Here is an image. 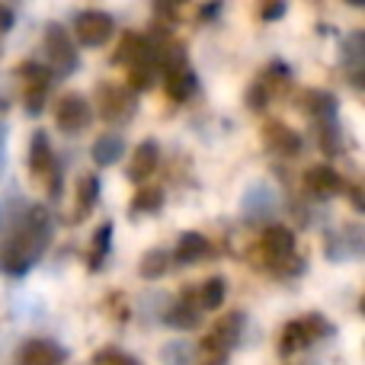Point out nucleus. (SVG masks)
Wrapping results in <instances>:
<instances>
[{"mask_svg": "<svg viewBox=\"0 0 365 365\" xmlns=\"http://www.w3.org/2000/svg\"><path fill=\"white\" fill-rule=\"evenodd\" d=\"M51 240V215L42 205H26L23 215L6 227V237L0 244V272L23 276L38 263Z\"/></svg>", "mask_w": 365, "mask_h": 365, "instance_id": "obj_1", "label": "nucleus"}, {"mask_svg": "<svg viewBox=\"0 0 365 365\" xmlns=\"http://www.w3.org/2000/svg\"><path fill=\"white\" fill-rule=\"evenodd\" d=\"M259 253L263 259L279 272V276H292L289 272V263L295 259V231L282 225H272L259 234Z\"/></svg>", "mask_w": 365, "mask_h": 365, "instance_id": "obj_2", "label": "nucleus"}, {"mask_svg": "<svg viewBox=\"0 0 365 365\" xmlns=\"http://www.w3.org/2000/svg\"><path fill=\"white\" fill-rule=\"evenodd\" d=\"M74 32L77 42L87 45V48H100L109 42V36L115 32V19L106 10H83L74 16Z\"/></svg>", "mask_w": 365, "mask_h": 365, "instance_id": "obj_3", "label": "nucleus"}, {"mask_svg": "<svg viewBox=\"0 0 365 365\" xmlns=\"http://www.w3.org/2000/svg\"><path fill=\"white\" fill-rule=\"evenodd\" d=\"M45 51H48L51 58V77H61V74H71V71H77V51H74V42H71V32L64 29V26L51 23L48 29H45Z\"/></svg>", "mask_w": 365, "mask_h": 365, "instance_id": "obj_4", "label": "nucleus"}, {"mask_svg": "<svg viewBox=\"0 0 365 365\" xmlns=\"http://www.w3.org/2000/svg\"><path fill=\"white\" fill-rule=\"evenodd\" d=\"M317 330H324V334H330V327H327V321L324 317H314V314H308V317H298V321H292V324H285V330H282V340H279V353L282 356H289V353H298V349H304V346H311V343L317 340Z\"/></svg>", "mask_w": 365, "mask_h": 365, "instance_id": "obj_5", "label": "nucleus"}, {"mask_svg": "<svg viewBox=\"0 0 365 365\" xmlns=\"http://www.w3.org/2000/svg\"><path fill=\"white\" fill-rule=\"evenodd\" d=\"M93 119V109L83 100V93H64L55 106V125L61 128L64 135H77L90 125Z\"/></svg>", "mask_w": 365, "mask_h": 365, "instance_id": "obj_6", "label": "nucleus"}, {"mask_svg": "<svg viewBox=\"0 0 365 365\" xmlns=\"http://www.w3.org/2000/svg\"><path fill=\"white\" fill-rule=\"evenodd\" d=\"M276 205H279L276 189H272L266 180H259V182H253V186L244 192V205H240V212H244L247 221H253V225H263V221L269 218L272 212H276Z\"/></svg>", "mask_w": 365, "mask_h": 365, "instance_id": "obj_7", "label": "nucleus"}, {"mask_svg": "<svg viewBox=\"0 0 365 365\" xmlns=\"http://www.w3.org/2000/svg\"><path fill=\"white\" fill-rule=\"evenodd\" d=\"M240 327H244V314H227L212 327V334L202 340V349L208 356H227L231 346L240 340Z\"/></svg>", "mask_w": 365, "mask_h": 365, "instance_id": "obj_8", "label": "nucleus"}, {"mask_svg": "<svg viewBox=\"0 0 365 365\" xmlns=\"http://www.w3.org/2000/svg\"><path fill=\"white\" fill-rule=\"evenodd\" d=\"M100 115L106 122H125L135 113V93L128 87H113L100 83Z\"/></svg>", "mask_w": 365, "mask_h": 365, "instance_id": "obj_9", "label": "nucleus"}, {"mask_svg": "<svg viewBox=\"0 0 365 365\" xmlns=\"http://www.w3.org/2000/svg\"><path fill=\"white\" fill-rule=\"evenodd\" d=\"M19 74H26V113L38 115L45 106V93H48V83H51V71H45L42 64L36 61H26L19 68Z\"/></svg>", "mask_w": 365, "mask_h": 365, "instance_id": "obj_10", "label": "nucleus"}, {"mask_svg": "<svg viewBox=\"0 0 365 365\" xmlns=\"http://www.w3.org/2000/svg\"><path fill=\"white\" fill-rule=\"evenodd\" d=\"M158 164H160V145L154 138L141 141L132 154V164H128V180H135V182L151 180L154 170H158Z\"/></svg>", "mask_w": 365, "mask_h": 365, "instance_id": "obj_11", "label": "nucleus"}, {"mask_svg": "<svg viewBox=\"0 0 365 365\" xmlns=\"http://www.w3.org/2000/svg\"><path fill=\"white\" fill-rule=\"evenodd\" d=\"M304 186H308L311 195L317 199H334L336 192H343V177L327 164H317L304 173Z\"/></svg>", "mask_w": 365, "mask_h": 365, "instance_id": "obj_12", "label": "nucleus"}, {"mask_svg": "<svg viewBox=\"0 0 365 365\" xmlns=\"http://www.w3.org/2000/svg\"><path fill=\"white\" fill-rule=\"evenodd\" d=\"M64 349L51 340H29L19 349V365H64Z\"/></svg>", "mask_w": 365, "mask_h": 365, "instance_id": "obj_13", "label": "nucleus"}, {"mask_svg": "<svg viewBox=\"0 0 365 365\" xmlns=\"http://www.w3.org/2000/svg\"><path fill=\"white\" fill-rule=\"evenodd\" d=\"M177 263L182 266H192V263H202L205 257H212V244H208V237L205 234H199V231H186L180 237V244H177Z\"/></svg>", "mask_w": 365, "mask_h": 365, "instance_id": "obj_14", "label": "nucleus"}, {"mask_svg": "<svg viewBox=\"0 0 365 365\" xmlns=\"http://www.w3.org/2000/svg\"><path fill=\"white\" fill-rule=\"evenodd\" d=\"M90 154H93V164H96V167L119 164L122 154H125V138H122L119 132H106V135H100V138L93 141Z\"/></svg>", "mask_w": 365, "mask_h": 365, "instance_id": "obj_15", "label": "nucleus"}, {"mask_svg": "<svg viewBox=\"0 0 365 365\" xmlns=\"http://www.w3.org/2000/svg\"><path fill=\"white\" fill-rule=\"evenodd\" d=\"M32 173H55V151H51V141L45 132H36L29 141V158H26Z\"/></svg>", "mask_w": 365, "mask_h": 365, "instance_id": "obj_16", "label": "nucleus"}, {"mask_svg": "<svg viewBox=\"0 0 365 365\" xmlns=\"http://www.w3.org/2000/svg\"><path fill=\"white\" fill-rule=\"evenodd\" d=\"M304 103H308V113L314 115V122H321V128L336 125V100L327 90H308Z\"/></svg>", "mask_w": 365, "mask_h": 365, "instance_id": "obj_17", "label": "nucleus"}, {"mask_svg": "<svg viewBox=\"0 0 365 365\" xmlns=\"http://www.w3.org/2000/svg\"><path fill=\"white\" fill-rule=\"evenodd\" d=\"M199 321H202V311H199V304H195V295H182L180 302L167 311V324L177 330H192V327H199Z\"/></svg>", "mask_w": 365, "mask_h": 365, "instance_id": "obj_18", "label": "nucleus"}, {"mask_svg": "<svg viewBox=\"0 0 365 365\" xmlns=\"http://www.w3.org/2000/svg\"><path fill=\"white\" fill-rule=\"evenodd\" d=\"M225 295H227V282L221 276H212L195 292V304H199V311H215L225 304Z\"/></svg>", "mask_w": 365, "mask_h": 365, "instance_id": "obj_19", "label": "nucleus"}, {"mask_svg": "<svg viewBox=\"0 0 365 365\" xmlns=\"http://www.w3.org/2000/svg\"><path fill=\"white\" fill-rule=\"evenodd\" d=\"M266 141H269L272 151L285 154V158H295V154L302 151V138H298L295 132H289L285 125H276V122L266 128Z\"/></svg>", "mask_w": 365, "mask_h": 365, "instance_id": "obj_20", "label": "nucleus"}, {"mask_svg": "<svg viewBox=\"0 0 365 365\" xmlns=\"http://www.w3.org/2000/svg\"><path fill=\"white\" fill-rule=\"evenodd\" d=\"M109 250H113V221H103L93 234V244H90V269H100Z\"/></svg>", "mask_w": 365, "mask_h": 365, "instance_id": "obj_21", "label": "nucleus"}, {"mask_svg": "<svg viewBox=\"0 0 365 365\" xmlns=\"http://www.w3.org/2000/svg\"><path fill=\"white\" fill-rule=\"evenodd\" d=\"M96 199H100V177L87 173V177H81V182H77V218L90 215Z\"/></svg>", "mask_w": 365, "mask_h": 365, "instance_id": "obj_22", "label": "nucleus"}, {"mask_svg": "<svg viewBox=\"0 0 365 365\" xmlns=\"http://www.w3.org/2000/svg\"><path fill=\"white\" fill-rule=\"evenodd\" d=\"M160 205H164V192H160L158 186H145V189H141V192L132 199V208H128V215H132V218H141V215L158 212Z\"/></svg>", "mask_w": 365, "mask_h": 365, "instance_id": "obj_23", "label": "nucleus"}, {"mask_svg": "<svg viewBox=\"0 0 365 365\" xmlns=\"http://www.w3.org/2000/svg\"><path fill=\"white\" fill-rule=\"evenodd\" d=\"M167 266H170V253L167 250H151V253H145V259H141V276L145 279H160L167 272Z\"/></svg>", "mask_w": 365, "mask_h": 365, "instance_id": "obj_24", "label": "nucleus"}, {"mask_svg": "<svg viewBox=\"0 0 365 365\" xmlns=\"http://www.w3.org/2000/svg\"><path fill=\"white\" fill-rule=\"evenodd\" d=\"M160 359L167 365H189V359H192V346H189L186 340H170V343H164V349H160Z\"/></svg>", "mask_w": 365, "mask_h": 365, "instance_id": "obj_25", "label": "nucleus"}, {"mask_svg": "<svg viewBox=\"0 0 365 365\" xmlns=\"http://www.w3.org/2000/svg\"><path fill=\"white\" fill-rule=\"evenodd\" d=\"M343 64H346L353 74H359V64H362V32H353L346 38V51H343Z\"/></svg>", "mask_w": 365, "mask_h": 365, "instance_id": "obj_26", "label": "nucleus"}, {"mask_svg": "<svg viewBox=\"0 0 365 365\" xmlns=\"http://www.w3.org/2000/svg\"><path fill=\"white\" fill-rule=\"evenodd\" d=\"M93 362L96 365H141L135 356L122 353V349H100V353L93 356Z\"/></svg>", "mask_w": 365, "mask_h": 365, "instance_id": "obj_27", "label": "nucleus"}, {"mask_svg": "<svg viewBox=\"0 0 365 365\" xmlns=\"http://www.w3.org/2000/svg\"><path fill=\"white\" fill-rule=\"evenodd\" d=\"M266 100H269V90L257 81L250 87V93H247V103H250V109H257V113H259V109H266Z\"/></svg>", "mask_w": 365, "mask_h": 365, "instance_id": "obj_28", "label": "nucleus"}, {"mask_svg": "<svg viewBox=\"0 0 365 365\" xmlns=\"http://www.w3.org/2000/svg\"><path fill=\"white\" fill-rule=\"evenodd\" d=\"M13 29V10L0 6V32H10Z\"/></svg>", "mask_w": 365, "mask_h": 365, "instance_id": "obj_29", "label": "nucleus"}, {"mask_svg": "<svg viewBox=\"0 0 365 365\" xmlns=\"http://www.w3.org/2000/svg\"><path fill=\"white\" fill-rule=\"evenodd\" d=\"M285 13V4H276V6H263V10H259V16L263 19H276V16H282Z\"/></svg>", "mask_w": 365, "mask_h": 365, "instance_id": "obj_30", "label": "nucleus"}, {"mask_svg": "<svg viewBox=\"0 0 365 365\" xmlns=\"http://www.w3.org/2000/svg\"><path fill=\"white\" fill-rule=\"evenodd\" d=\"M218 10H221L218 4H212V6H202V10H199V16H202V19H212V16H218Z\"/></svg>", "mask_w": 365, "mask_h": 365, "instance_id": "obj_31", "label": "nucleus"}, {"mask_svg": "<svg viewBox=\"0 0 365 365\" xmlns=\"http://www.w3.org/2000/svg\"><path fill=\"white\" fill-rule=\"evenodd\" d=\"M4 148H6V128L0 125V170H4Z\"/></svg>", "mask_w": 365, "mask_h": 365, "instance_id": "obj_32", "label": "nucleus"}, {"mask_svg": "<svg viewBox=\"0 0 365 365\" xmlns=\"http://www.w3.org/2000/svg\"><path fill=\"white\" fill-rule=\"evenodd\" d=\"M205 365H227V356H208Z\"/></svg>", "mask_w": 365, "mask_h": 365, "instance_id": "obj_33", "label": "nucleus"}]
</instances>
